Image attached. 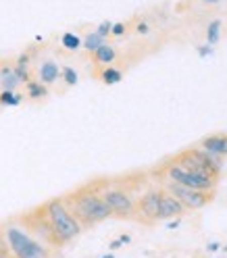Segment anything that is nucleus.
Segmentation results:
<instances>
[{
  "label": "nucleus",
  "instance_id": "nucleus-1",
  "mask_svg": "<svg viewBox=\"0 0 227 258\" xmlns=\"http://www.w3.org/2000/svg\"><path fill=\"white\" fill-rule=\"evenodd\" d=\"M65 204H67V208L73 213V217L82 223V227H94V225H98L102 221H106L110 215L108 206L104 204L102 196L98 187H96L94 183H88L84 187H79L75 191H71L69 196L63 198Z\"/></svg>",
  "mask_w": 227,
  "mask_h": 258
},
{
  "label": "nucleus",
  "instance_id": "nucleus-2",
  "mask_svg": "<svg viewBox=\"0 0 227 258\" xmlns=\"http://www.w3.org/2000/svg\"><path fill=\"white\" fill-rule=\"evenodd\" d=\"M0 233H3L13 258H50L52 250L44 246L40 239H36L21 223L5 225Z\"/></svg>",
  "mask_w": 227,
  "mask_h": 258
},
{
  "label": "nucleus",
  "instance_id": "nucleus-3",
  "mask_svg": "<svg viewBox=\"0 0 227 258\" xmlns=\"http://www.w3.org/2000/svg\"><path fill=\"white\" fill-rule=\"evenodd\" d=\"M40 208H42L44 217L48 219V223L52 225V229H54V233H56V237H59V241L63 246L69 244V241H73L79 233L84 231L82 223L73 217V213L67 208V204H65L63 198L48 200Z\"/></svg>",
  "mask_w": 227,
  "mask_h": 258
},
{
  "label": "nucleus",
  "instance_id": "nucleus-4",
  "mask_svg": "<svg viewBox=\"0 0 227 258\" xmlns=\"http://www.w3.org/2000/svg\"><path fill=\"white\" fill-rule=\"evenodd\" d=\"M94 185L98 187L100 196L112 217H119V219L136 217V198L125 185L112 183V181H96Z\"/></svg>",
  "mask_w": 227,
  "mask_h": 258
},
{
  "label": "nucleus",
  "instance_id": "nucleus-5",
  "mask_svg": "<svg viewBox=\"0 0 227 258\" xmlns=\"http://www.w3.org/2000/svg\"><path fill=\"white\" fill-rule=\"evenodd\" d=\"M158 177H160V179L173 181V183L186 185V187H192V189H202V191H215L217 189V183H219L217 179H213V177L194 173V171L182 167L180 163H175L173 158L158 169Z\"/></svg>",
  "mask_w": 227,
  "mask_h": 258
},
{
  "label": "nucleus",
  "instance_id": "nucleus-6",
  "mask_svg": "<svg viewBox=\"0 0 227 258\" xmlns=\"http://www.w3.org/2000/svg\"><path fill=\"white\" fill-rule=\"evenodd\" d=\"M173 160H175V163H180L182 167L194 171V173H200V175H206V177H213V179H217V181H219L221 171H223V158L208 154V152L202 150L200 146L180 152Z\"/></svg>",
  "mask_w": 227,
  "mask_h": 258
},
{
  "label": "nucleus",
  "instance_id": "nucleus-7",
  "mask_svg": "<svg viewBox=\"0 0 227 258\" xmlns=\"http://www.w3.org/2000/svg\"><path fill=\"white\" fill-rule=\"evenodd\" d=\"M19 223L23 225V227L34 235L36 239H40L44 246H48L50 250H59V248H63V244L59 241V237H56V233H54V229H52V225L48 223V219L44 217V213H42V208L38 206L36 211H29V213H25L21 219H19Z\"/></svg>",
  "mask_w": 227,
  "mask_h": 258
},
{
  "label": "nucleus",
  "instance_id": "nucleus-8",
  "mask_svg": "<svg viewBox=\"0 0 227 258\" xmlns=\"http://www.w3.org/2000/svg\"><path fill=\"white\" fill-rule=\"evenodd\" d=\"M163 181V187L165 191H169L173 198H177L184 206L186 211L192 213V211H200L204 208L210 200H213L215 191H202V189H192V187H186V185H180V183H173V181H167V179H160Z\"/></svg>",
  "mask_w": 227,
  "mask_h": 258
},
{
  "label": "nucleus",
  "instance_id": "nucleus-9",
  "mask_svg": "<svg viewBox=\"0 0 227 258\" xmlns=\"http://www.w3.org/2000/svg\"><path fill=\"white\" fill-rule=\"evenodd\" d=\"M160 194L163 189L160 187H148L140 198H136V219L146 223V225H152L158 219V211H160Z\"/></svg>",
  "mask_w": 227,
  "mask_h": 258
},
{
  "label": "nucleus",
  "instance_id": "nucleus-10",
  "mask_svg": "<svg viewBox=\"0 0 227 258\" xmlns=\"http://www.w3.org/2000/svg\"><path fill=\"white\" fill-rule=\"evenodd\" d=\"M163 189V187H160ZM188 211H186V206L173 198L169 191L163 189V194H160V211H158V219L160 221H169V219H175V217H184Z\"/></svg>",
  "mask_w": 227,
  "mask_h": 258
},
{
  "label": "nucleus",
  "instance_id": "nucleus-11",
  "mask_svg": "<svg viewBox=\"0 0 227 258\" xmlns=\"http://www.w3.org/2000/svg\"><path fill=\"white\" fill-rule=\"evenodd\" d=\"M36 75H38V82H42L44 86H54L59 79H61V64L52 58H46L38 64V69H36Z\"/></svg>",
  "mask_w": 227,
  "mask_h": 258
},
{
  "label": "nucleus",
  "instance_id": "nucleus-12",
  "mask_svg": "<svg viewBox=\"0 0 227 258\" xmlns=\"http://www.w3.org/2000/svg\"><path fill=\"white\" fill-rule=\"evenodd\" d=\"M198 146L202 150H206L208 154L213 156H219V158H225L227 156V134H215V136H208L204 138Z\"/></svg>",
  "mask_w": 227,
  "mask_h": 258
},
{
  "label": "nucleus",
  "instance_id": "nucleus-13",
  "mask_svg": "<svg viewBox=\"0 0 227 258\" xmlns=\"http://www.w3.org/2000/svg\"><path fill=\"white\" fill-rule=\"evenodd\" d=\"M19 86H23V82L19 79V75L15 73L13 60L0 62V90H17Z\"/></svg>",
  "mask_w": 227,
  "mask_h": 258
},
{
  "label": "nucleus",
  "instance_id": "nucleus-14",
  "mask_svg": "<svg viewBox=\"0 0 227 258\" xmlns=\"http://www.w3.org/2000/svg\"><path fill=\"white\" fill-rule=\"evenodd\" d=\"M92 60L96 64H102V67H108V64H112L117 60V48L110 46V44H102L100 48H96V50L92 52Z\"/></svg>",
  "mask_w": 227,
  "mask_h": 258
},
{
  "label": "nucleus",
  "instance_id": "nucleus-15",
  "mask_svg": "<svg viewBox=\"0 0 227 258\" xmlns=\"http://www.w3.org/2000/svg\"><path fill=\"white\" fill-rule=\"evenodd\" d=\"M13 69H15V73L19 75V79L23 84H27L31 77V54L29 52H23V54H19L17 58L13 60Z\"/></svg>",
  "mask_w": 227,
  "mask_h": 258
},
{
  "label": "nucleus",
  "instance_id": "nucleus-16",
  "mask_svg": "<svg viewBox=\"0 0 227 258\" xmlns=\"http://www.w3.org/2000/svg\"><path fill=\"white\" fill-rule=\"evenodd\" d=\"M25 92H27V98L29 100H44L48 96V86H44L42 82L31 77L29 82L25 84Z\"/></svg>",
  "mask_w": 227,
  "mask_h": 258
},
{
  "label": "nucleus",
  "instance_id": "nucleus-17",
  "mask_svg": "<svg viewBox=\"0 0 227 258\" xmlns=\"http://www.w3.org/2000/svg\"><path fill=\"white\" fill-rule=\"evenodd\" d=\"M102 44H106V38H102L96 29H94V31H90V34H86V38L82 40L84 50H86V52H90V54L96 50V48H100Z\"/></svg>",
  "mask_w": 227,
  "mask_h": 258
},
{
  "label": "nucleus",
  "instance_id": "nucleus-18",
  "mask_svg": "<svg viewBox=\"0 0 227 258\" xmlns=\"http://www.w3.org/2000/svg\"><path fill=\"white\" fill-rule=\"evenodd\" d=\"M121 79H123V71L117 69V67H112V64L104 67L102 73H100V82L106 84V86H115V84L121 82Z\"/></svg>",
  "mask_w": 227,
  "mask_h": 258
},
{
  "label": "nucleus",
  "instance_id": "nucleus-19",
  "mask_svg": "<svg viewBox=\"0 0 227 258\" xmlns=\"http://www.w3.org/2000/svg\"><path fill=\"white\" fill-rule=\"evenodd\" d=\"M23 102V96L17 90H0V106H19Z\"/></svg>",
  "mask_w": 227,
  "mask_h": 258
},
{
  "label": "nucleus",
  "instance_id": "nucleus-20",
  "mask_svg": "<svg viewBox=\"0 0 227 258\" xmlns=\"http://www.w3.org/2000/svg\"><path fill=\"white\" fill-rule=\"evenodd\" d=\"M61 44H63L65 50H69V52H77L79 48H82V38H79L77 34H71V31H67V34H63Z\"/></svg>",
  "mask_w": 227,
  "mask_h": 258
},
{
  "label": "nucleus",
  "instance_id": "nucleus-21",
  "mask_svg": "<svg viewBox=\"0 0 227 258\" xmlns=\"http://www.w3.org/2000/svg\"><path fill=\"white\" fill-rule=\"evenodd\" d=\"M219 40H221V21L213 19L206 27V44L215 46V44H219Z\"/></svg>",
  "mask_w": 227,
  "mask_h": 258
},
{
  "label": "nucleus",
  "instance_id": "nucleus-22",
  "mask_svg": "<svg viewBox=\"0 0 227 258\" xmlns=\"http://www.w3.org/2000/svg\"><path fill=\"white\" fill-rule=\"evenodd\" d=\"M61 79H63L65 86L71 88V86H77L79 75H77V71L73 67H61Z\"/></svg>",
  "mask_w": 227,
  "mask_h": 258
},
{
  "label": "nucleus",
  "instance_id": "nucleus-23",
  "mask_svg": "<svg viewBox=\"0 0 227 258\" xmlns=\"http://www.w3.org/2000/svg\"><path fill=\"white\" fill-rule=\"evenodd\" d=\"M125 31H127L125 23H112V27H110V36L121 38V36H125Z\"/></svg>",
  "mask_w": 227,
  "mask_h": 258
},
{
  "label": "nucleus",
  "instance_id": "nucleus-24",
  "mask_svg": "<svg viewBox=\"0 0 227 258\" xmlns=\"http://www.w3.org/2000/svg\"><path fill=\"white\" fill-rule=\"evenodd\" d=\"M110 27H112V23H110V21H102L98 27H96V31H98V34H100L102 38H108V36H110Z\"/></svg>",
  "mask_w": 227,
  "mask_h": 258
},
{
  "label": "nucleus",
  "instance_id": "nucleus-25",
  "mask_svg": "<svg viewBox=\"0 0 227 258\" xmlns=\"http://www.w3.org/2000/svg\"><path fill=\"white\" fill-rule=\"evenodd\" d=\"M0 258H13V254H11L9 246H7V241H5L3 233H0Z\"/></svg>",
  "mask_w": 227,
  "mask_h": 258
},
{
  "label": "nucleus",
  "instance_id": "nucleus-26",
  "mask_svg": "<svg viewBox=\"0 0 227 258\" xmlns=\"http://www.w3.org/2000/svg\"><path fill=\"white\" fill-rule=\"evenodd\" d=\"M210 54H213V46H210V44L198 46V56H200V58H206V56H210Z\"/></svg>",
  "mask_w": 227,
  "mask_h": 258
},
{
  "label": "nucleus",
  "instance_id": "nucleus-27",
  "mask_svg": "<svg viewBox=\"0 0 227 258\" xmlns=\"http://www.w3.org/2000/svg\"><path fill=\"white\" fill-rule=\"evenodd\" d=\"M150 31V27H148V23H138V27H136V34H140V36H146Z\"/></svg>",
  "mask_w": 227,
  "mask_h": 258
},
{
  "label": "nucleus",
  "instance_id": "nucleus-28",
  "mask_svg": "<svg viewBox=\"0 0 227 258\" xmlns=\"http://www.w3.org/2000/svg\"><path fill=\"white\" fill-rule=\"evenodd\" d=\"M182 225V217H175V219H169L167 223V229H177Z\"/></svg>",
  "mask_w": 227,
  "mask_h": 258
},
{
  "label": "nucleus",
  "instance_id": "nucleus-29",
  "mask_svg": "<svg viewBox=\"0 0 227 258\" xmlns=\"http://www.w3.org/2000/svg\"><path fill=\"white\" fill-rule=\"evenodd\" d=\"M206 250H208V252H219V250H221V244H219V241H208Z\"/></svg>",
  "mask_w": 227,
  "mask_h": 258
},
{
  "label": "nucleus",
  "instance_id": "nucleus-30",
  "mask_svg": "<svg viewBox=\"0 0 227 258\" xmlns=\"http://www.w3.org/2000/svg\"><path fill=\"white\" fill-rule=\"evenodd\" d=\"M121 246H123L121 241H119V239H115V241H110V246H108V248H110V250H117V248H121Z\"/></svg>",
  "mask_w": 227,
  "mask_h": 258
},
{
  "label": "nucleus",
  "instance_id": "nucleus-31",
  "mask_svg": "<svg viewBox=\"0 0 227 258\" xmlns=\"http://www.w3.org/2000/svg\"><path fill=\"white\" fill-rule=\"evenodd\" d=\"M119 241H121V244H129V241H132V237H129V235H121Z\"/></svg>",
  "mask_w": 227,
  "mask_h": 258
},
{
  "label": "nucleus",
  "instance_id": "nucleus-32",
  "mask_svg": "<svg viewBox=\"0 0 227 258\" xmlns=\"http://www.w3.org/2000/svg\"><path fill=\"white\" fill-rule=\"evenodd\" d=\"M202 3H204V5H219L221 0H202Z\"/></svg>",
  "mask_w": 227,
  "mask_h": 258
},
{
  "label": "nucleus",
  "instance_id": "nucleus-33",
  "mask_svg": "<svg viewBox=\"0 0 227 258\" xmlns=\"http://www.w3.org/2000/svg\"><path fill=\"white\" fill-rule=\"evenodd\" d=\"M98 258H115V254H102V256H98Z\"/></svg>",
  "mask_w": 227,
  "mask_h": 258
},
{
  "label": "nucleus",
  "instance_id": "nucleus-34",
  "mask_svg": "<svg viewBox=\"0 0 227 258\" xmlns=\"http://www.w3.org/2000/svg\"><path fill=\"white\" fill-rule=\"evenodd\" d=\"M221 250H223V252H227V246H221Z\"/></svg>",
  "mask_w": 227,
  "mask_h": 258
}]
</instances>
